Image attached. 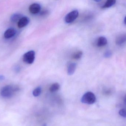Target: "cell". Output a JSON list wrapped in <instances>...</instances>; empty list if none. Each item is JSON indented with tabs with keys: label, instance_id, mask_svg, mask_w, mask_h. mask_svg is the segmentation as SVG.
<instances>
[{
	"label": "cell",
	"instance_id": "30bf717a",
	"mask_svg": "<svg viewBox=\"0 0 126 126\" xmlns=\"http://www.w3.org/2000/svg\"><path fill=\"white\" fill-rule=\"evenodd\" d=\"M108 43V41L106 38L104 36L99 37L97 40V45L98 47H101L107 45Z\"/></svg>",
	"mask_w": 126,
	"mask_h": 126
},
{
	"label": "cell",
	"instance_id": "8992f818",
	"mask_svg": "<svg viewBox=\"0 0 126 126\" xmlns=\"http://www.w3.org/2000/svg\"><path fill=\"white\" fill-rule=\"evenodd\" d=\"M30 21V20L29 18L26 16H23L18 22V27L20 29L23 28L29 24Z\"/></svg>",
	"mask_w": 126,
	"mask_h": 126
},
{
	"label": "cell",
	"instance_id": "9c48e42d",
	"mask_svg": "<svg viewBox=\"0 0 126 126\" xmlns=\"http://www.w3.org/2000/svg\"><path fill=\"white\" fill-rule=\"evenodd\" d=\"M77 64L75 63H69L67 64V72L69 75H71L74 74L76 69Z\"/></svg>",
	"mask_w": 126,
	"mask_h": 126
},
{
	"label": "cell",
	"instance_id": "4fadbf2b",
	"mask_svg": "<svg viewBox=\"0 0 126 126\" xmlns=\"http://www.w3.org/2000/svg\"><path fill=\"white\" fill-rule=\"evenodd\" d=\"M60 88V85L58 83L52 84L49 88V90L51 92H55L59 90Z\"/></svg>",
	"mask_w": 126,
	"mask_h": 126
},
{
	"label": "cell",
	"instance_id": "ffe728a7",
	"mask_svg": "<svg viewBox=\"0 0 126 126\" xmlns=\"http://www.w3.org/2000/svg\"><path fill=\"white\" fill-rule=\"evenodd\" d=\"M111 90H106V91L104 92V93H105L106 95H109L110 94H111Z\"/></svg>",
	"mask_w": 126,
	"mask_h": 126
},
{
	"label": "cell",
	"instance_id": "2e32d148",
	"mask_svg": "<svg viewBox=\"0 0 126 126\" xmlns=\"http://www.w3.org/2000/svg\"><path fill=\"white\" fill-rule=\"evenodd\" d=\"M119 114L123 117L126 118V109H122L120 110L119 112Z\"/></svg>",
	"mask_w": 126,
	"mask_h": 126
},
{
	"label": "cell",
	"instance_id": "e0dca14e",
	"mask_svg": "<svg viewBox=\"0 0 126 126\" xmlns=\"http://www.w3.org/2000/svg\"><path fill=\"white\" fill-rule=\"evenodd\" d=\"M112 55L111 52L110 51H107L104 53V56L106 58H109Z\"/></svg>",
	"mask_w": 126,
	"mask_h": 126
},
{
	"label": "cell",
	"instance_id": "3957f363",
	"mask_svg": "<svg viewBox=\"0 0 126 126\" xmlns=\"http://www.w3.org/2000/svg\"><path fill=\"white\" fill-rule=\"evenodd\" d=\"M35 55L34 51L33 50L29 51L24 54L23 56V61L26 63L32 64L34 61Z\"/></svg>",
	"mask_w": 126,
	"mask_h": 126
},
{
	"label": "cell",
	"instance_id": "7c38bea8",
	"mask_svg": "<svg viewBox=\"0 0 126 126\" xmlns=\"http://www.w3.org/2000/svg\"><path fill=\"white\" fill-rule=\"evenodd\" d=\"M115 3H116V0H108L102 6V8L106 9V8L111 7L112 6L115 4Z\"/></svg>",
	"mask_w": 126,
	"mask_h": 126
},
{
	"label": "cell",
	"instance_id": "ac0fdd59",
	"mask_svg": "<svg viewBox=\"0 0 126 126\" xmlns=\"http://www.w3.org/2000/svg\"><path fill=\"white\" fill-rule=\"evenodd\" d=\"M48 10H44V11L41 12L40 15L41 16H46L47 15H48Z\"/></svg>",
	"mask_w": 126,
	"mask_h": 126
},
{
	"label": "cell",
	"instance_id": "277c9868",
	"mask_svg": "<svg viewBox=\"0 0 126 126\" xmlns=\"http://www.w3.org/2000/svg\"><path fill=\"white\" fill-rule=\"evenodd\" d=\"M79 16V12L78 10L71 11L67 14L64 18L65 22L67 23H72L78 18Z\"/></svg>",
	"mask_w": 126,
	"mask_h": 126
},
{
	"label": "cell",
	"instance_id": "8fae6325",
	"mask_svg": "<svg viewBox=\"0 0 126 126\" xmlns=\"http://www.w3.org/2000/svg\"><path fill=\"white\" fill-rule=\"evenodd\" d=\"M23 16V15L20 13H15L11 16L10 18V21L13 23H15L17 21L18 22V21Z\"/></svg>",
	"mask_w": 126,
	"mask_h": 126
},
{
	"label": "cell",
	"instance_id": "d6986e66",
	"mask_svg": "<svg viewBox=\"0 0 126 126\" xmlns=\"http://www.w3.org/2000/svg\"><path fill=\"white\" fill-rule=\"evenodd\" d=\"M15 70L16 72H19L20 70V68L18 66H17L15 67Z\"/></svg>",
	"mask_w": 126,
	"mask_h": 126
},
{
	"label": "cell",
	"instance_id": "cb8c5ba5",
	"mask_svg": "<svg viewBox=\"0 0 126 126\" xmlns=\"http://www.w3.org/2000/svg\"><path fill=\"white\" fill-rule=\"evenodd\" d=\"M101 0H95V1H96V2H99V1H100Z\"/></svg>",
	"mask_w": 126,
	"mask_h": 126
},
{
	"label": "cell",
	"instance_id": "52a82bcc",
	"mask_svg": "<svg viewBox=\"0 0 126 126\" xmlns=\"http://www.w3.org/2000/svg\"><path fill=\"white\" fill-rule=\"evenodd\" d=\"M126 42V33L120 34L116 37L115 43L117 45H121Z\"/></svg>",
	"mask_w": 126,
	"mask_h": 126
},
{
	"label": "cell",
	"instance_id": "9a60e30c",
	"mask_svg": "<svg viewBox=\"0 0 126 126\" xmlns=\"http://www.w3.org/2000/svg\"><path fill=\"white\" fill-rule=\"evenodd\" d=\"M41 92V87H37L34 90V91H33V92H32V94L34 97H38V96L40 95Z\"/></svg>",
	"mask_w": 126,
	"mask_h": 126
},
{
	"label": "cell",
	"instance_id": "7a4b0ae2",
	"mask_svg": "<svg viewBox=\"0 0 126 126\" xmlns=\"http://www.w3.org/2000/svg\"><path fill=\"white\" fill-rule=\"evenodd\" d=\"M96 101V97L94 93L91 92H88L85 93L81 99V101L83 103L88 104H92Z\"/></svg>",
	"mask_w": 126,
	"mask_h": 126
},
{
	"label": "cell",
	"instance_id": "7402d4cb",
	"mask_svg": "<svg viewBox=\"0 0 126 126\" xmlns=\"http://www.w3.org/2000/svg\"><path fill=\"white\" fill-rule=\"evenodd\" d=\"M4 79V77L3 75H0V80H3Z\"/></svg>",
	"mask_w": 126,
	"mask_h": 126
},
{
	"label": "cell",
	"instance_id": "ba28073f",
	"mask_svg": "<svg viewBox=\"0 0 126 126\" xmlns=\"http://www.w3.org/2000/svg\"><path fill=\"white\" fill-rule=\"evenodd\" d=\"M16 30L13 28H9L7 30L4 34L5 38L9 39L14 37L16 35Z\"/></svg>",
	"mask_w": 126,
	"mask_h": 126
},
{
	"label": "cell",
	"instance_id": "603a6c76",
	"mask_svg": "<svg viewBox=\"0 0 126 126\" xmlns=\"http://www.w3.org/2000/svg\"><path fill=\"white\" fill-rule=\"evenodd\" d=\"M124 23H125V24L126 25V16L125 17V18H124Z\"/></svg>",
	"mask_w": 126,
	"mask_h": 126
},
{
	"label": "cell",
	"instance_id": "5b68a950",
	"mask_svg": "<svg viewBox=\"0 0 126 126\" xmlns=\"http://www.w3.org/2000/svg\"><path fill=\"white\" fill-rule=\"evenodd\" d=\"M41 10V6L39 4L34 3L30 5L29 7V10L32 14H36L39 13Z\"/></svg>",
	"mask_w": 126,
	"mask_h": 126
},
{
	"label": "cell",
	"instance_id": "44dd1931",
	"mask_svg": "<svg viewBox=\"0 0 126 126\" xmlns=\"http://www.w3.org/2000/svg\"><path fill=\"white\" fill-rule=\"evenodd\" d=\"M124 104L126 106V94L125 95L124 98Z\"/></svg>",
	"mask_w": 126,
	"mask_h": 126
},
{
	"label": "cell",
	"instance_id": "6da1fadb",
	"mask_svg": "<svg viewBox=\"0 0 126 126\" xmlns=\"http://www.w3.org/2000/svg\"><path fill=\"white\" fill-rule=\"evenodd\" d=\"M19 90V87L17 86L7 85L3 87L1 89L0 91L1 95L4 98H10L17 92Z\"/></svg>",
	"mask_w": 126,
	"mask_h": 126
},
{
	"label": "cell",
	"instance_id": "5bb4252c",
	"mask_svg": "<svg viewBox=\"0 0 126 126\" xmlns=\"http://www.w3.org/2000/svg\"><path fill=\"white\" fill-rule=\"evenodd\" d=\"M83 55V52L81 51H79L73 54V58L76 60L80 59Z\"/></svg>",
	"mask_w": 126,
	"mask_h": 126
}]
</instances>
